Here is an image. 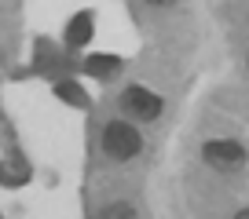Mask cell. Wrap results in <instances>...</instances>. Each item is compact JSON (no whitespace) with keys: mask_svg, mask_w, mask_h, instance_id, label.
Segmentation results:
<instances>
[{"mask_svg":"<svg viewBox=\"0 0 249 219\" xmlns=\"http://www.w3.org/2000/svg\"><path fill=\"white\" fill-rule=\"evenodd\" d=\"M103 150H107V157H114V161H132L143 150V135L136 132L128 121H110V125L103 128Z\"/></svg>","mask_w":249,"mask_h":219,"instance_id":"obj_1","label":"cell"},{"mask_svg":"<svg viewBox=\"0 0 249 219\" xmlns=\"http://www.w3.org/2000/svg\"><path fill=\"white\" fill-rule=\"evenodd\" d=\"M202 157L209 168H216V172H238L242 164H246V150H242V142L234 139H209L202 146Z\"/></svg>","mask_w":249,"mask_h":219,"instance_id":"obj_2","label":"cell"},{"mask_svg":"<svg viewBox=\"0 0 249 219\" xmlns=\"http://www.w3.org/2000/svg\"><path fill=\"white\" fill-rule=\"evenodd\" d=\"M121 110L128 113V117H136V121H154L158 113H161V99H158L150 88L132 84V88L121 92Z\"/></svg>","mask_w":249,"mask_h":219,"instance_id":"obj_3","label":"cell"},{"mask_svg":"<svg viewBox=\"0 0 249 219\" xmlns=\"http://www.w3.org/2000/svg\"><path fill=\"white\" fill-rule=\"evenodd\" d=\"M88 40H92V15L81 11V15H73V22L66 26V44L70 47H85Z\"/></svg>","mask_w":249,"mask_h":219,"instance_id":"obj_4","label":"cell"},{"mask_svg":"<svg viewBox=\"0 0 249 219\" xmlns=\"http://www.w3.org/2000/svg\"><path fill=\"white\" fill-rule=\"evenodd\" d=\"M85 70L95 73V77H110V73L121 70V59H117V55H88V59H85Z\"/></svg>","mask_w":249,"mask_h":219,"instance_id":"obj_5","label":"cell"},{"mask_svg":"<svg viewBox=\"0 0 249 219\" xmlns=\"http://www.w3.org/2000/svg\"><path fill=\"white\" fill-rule=\"evenodd\" d=\"M99 219H136V208L128 201H114V204H107V208L99 212Z\"/></svg>","mask_w":249,"mask_h":219,"instance_id":"obj_6","label":"cell"},{"mask_svg":"<svg viewBox=\"0 0 249 219\" xmlns=\"http://www.w3.org/2000/svg\"><path fill=\"white\" fill-rule=\"evenodd\" d=\"M55 92H59V95H62V99H70V102H73V106H85V102H88V95H85V92H81V88H77V84H59V88H55Z\"/></svg>","mask_w":249,"mask_h":219,"instance_id":"obj_7","label":"cell"},{"mask_svg":"<svg viewBox=\"0 0 249 219\" xmlns=\"http://www.w3.org/2000/svg\"><path fill=\"white\" fill-rule=\"evenodd\" d=\"M150 8H172V4H176V0H147Z\"/></svg>","mask_w":249,"mask_h":219,"instance_id":"obj_8","label":"cell"},{"mask_svg":"<svg viewBox=\"0 0 249 219\" xmlns=\"http://www.w3.org/2000/svg\"><path fill=\"white\" fill-rule=\"evenodd\" d=\"M234 219H249V208H242V212H238V216H234Z\"/></svg>","mask_w":249,"mask_h":219,"instance_id":"obj_9","label":"cell"}]
</instances>
